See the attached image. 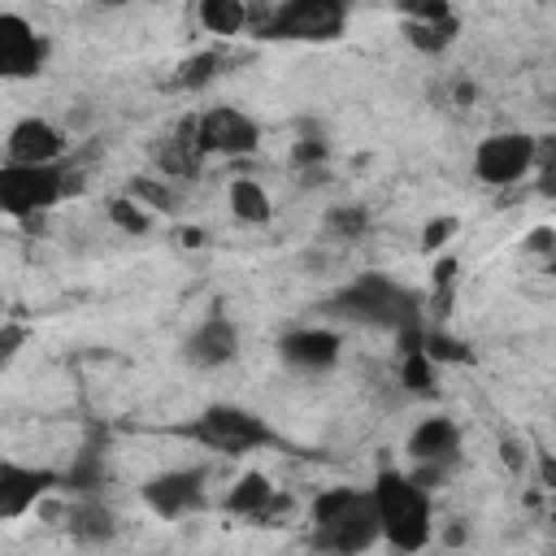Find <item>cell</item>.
<instances>
[{"mask_svg": "<svg viewBox=\"0 0 556 556\" xmlns=\"http://www.w3.org/2000/svg\"><path fill=\"white\" fill-rule=\"evenodd\" d=\"M382 539V517L374 491L330 486L313 500V547L326 552H365Z\"/></svg>", "mask_w": 556, "mask_h": 556, "instance_id": "obj_1", "label": "cell"}, {"mask_svg": "<svg viewBox=\"0 0 556 556\" xmlns=\"http://www.w3.org/2000/svg\"><path fill=\"white\" fill-rule=\"evenodd\" d=\"M330 308L348 321H361V326H378V330H408V326H421V300L417 291H408L404 282L387 278V274H361L352 278L334 300Z\"/></svg>", "mask_w": 556, "mask_h": 556, "instance_id": "obj_2", "label": "cell"}, {"mask_svg": "<svg viewBox=\"0 0 556 556\" xmlns=\"http://www.w3.org/2000/svg\"><path fill=\"white\" fill-rule=\"evenodd\" d=\"M374 500L382 517V539L395 552H417L430 543V491L400 469H382L374 478Z\"/></svg>", "mask_w": 556, "mask_h": 556, "instance_id": "obj_3", "label": "cell"}, {"mask_svg": "<svg viewBox=\"0 0 556 556\" xmlns=\"http://www.w3.org/2000/svg\"><path fill=\"white\" fill-rule=\"evenodd\" d=\"M182 434L222 456H243V452L278 443V434L265 426V417H256L252 408H239V404H208L204 413H195L187 421Z\"/></svg>", "mask_w": 556, "mask_h": 556, "instance_id": "obj_4", "label": "cell"}, {"mask_svg": "<svg viewBox=\"0 0 556 556\" xmlns=\"http://www.w3.org/2000/svg\"><path fill=\"white\" fill-rule=\"evenodd\" d=\"M348 0H278L265 22V39H300V43H330L343 35Z\"/></svg>", "mask_w": 556, "mask_h": 556, "instance_id": "obj_5", "label": "cell"}, {"mask_svg": "<svg viewBox=\"0 0 556 556\" xmlns=\"http://www.w3.org/2000/svg\"><path fill=\"white\" fill-rule=\"evenodd\" d=\"M65 191H70V178H65V169L56 161L52 165H17V161H9L0 169V208L9 217H35V213L52 208Z\"/></svg>", "mask_w": 556, "mask_h": 556, "instance_id": "obj_6", "label": "cell"}, {"mask_svg": "<svg viewBox=\"0 0 556 556\" xmlns=\"http://www.w3.org/2000/svg\"><path fill=\"white\" fill-rule=\"evenodd\" d=\"M534 156H539L534 135H526V130H500V135H486L473 148V174L486 187H513V182H521L534 169Z\"/></svg>", "mask_w": 556, "mask_h": 556, "instance_id": "obj_7", "label": "cell"}, {"mask_svg": "<svg viewBox=\"0 0 556 556\" xmlns=\"http://www.w3.org/2000/svg\"><path fill=\"white\" fill-rule=\"evenodd\" d=\"M191 130H195V143L204 156H248L261 143V126L243 109H230V104H213V109L195 113Z\"/></svg>", "mask_w": 556, "mask_h": 556, "instance_id": "obj_8", "label": "cell"}, {"mask_svg": "<svg viewBox=\"0 0 556 556\" xmlns=\"http://www.w3.org/2000/svg\"><path fill=\"white\" fill-rule=\"evenodd\" d=\"M460 452V430L452 417H426L417 421V430L408 434V456H413V478L430 491V482H439L447 473V465Z\"/></svg>", "mask_w": 556, "mask_h": 556, "instance_id": "obj_9", "label": "cell"}, {"mask_svg": "<svg viewBox=\"0 0 556 556\" xmlns=\"http://www.w3.org/2000/svg\"><path fill=\"white\" fill-rule=\"evenodd\" d=\"M143 504L156 513V517H187L195 508H204L208 500V473L204 469H165L156 478L143 482Z\"/></svg>", "mask_w": 556, "mask_h": 556, "instance_id": "obj_10", "label": "cell"}, {"mask_svg": "<svg viewBox=\"0 0 556 556\" xmlns=\"http://www.w3.org/2000/svg\"><path fill=\"white\" fill-rule=\"evenodd\" d=\"M48 61V39L22 17L4 13L0 17V74L4 78H35Z\"/></svg>", "mask_w": 556, "mask_h": 556, "instance_id": "obj_11", "label": "cell"}, {"mask_svg": "<svg viewBox=\"0 0 556 556\" xmlns=\"http://www.w3.org/2000/svg\"><path fill=\"white\" fill-rule=\"evenodd\" d=\"M61 482V473L52 469H35V465H17V460H0V521H17L26 508H35V500L43 491H52Z\"/></svg>", "mask_w": 556, "mask_h": 556, "instance_id": "obj_12", "label": "cell"}, {"mask_svg": "<svg viewBox=\"0 0 556 556\" xmlns=\"http://www.w3.org/2000/svg\"><path fill=\"white\" fill-rule=\"evenodd\" d=\"M343 352V339L326 326H304V330H291L278 339V356L291 365V369H304V374H321L339 361Z\"/></svg>", "mask_w": 556, "mask_h": 556, "instance_id": "obj_13", "label": "cell"}, {"mask_svg": "<svg viewBox=\"0 0 556 556\" xmlns=\"http://www.w3.org/2000/svg\"><path fill=\"white\" fill-rule=\"evenodd\" d=\"M235 352H239V330H235V321L222 317V313H208V317L187 334V343H182V356H187L195 369H217V365L235 361Z\"/></svg>", "mask_w": 556, "mask_h": 556, "instance_id": "obj_14", "label": "cell"}, {"mask_svg": "<svg viewBox=\"0 0 556 556\" xmlns=\"http://www.w3.org/2000/svg\"><path fill=\"white\" fill-rule=\"evenodd\" d=\"M61 152H65V135L43 117H22L4 143V156L17 165H52L61 161Z\"/></svg>", "mask_w": 556, "mask_h": 556, "instance_id": "obj_15", "label": "cell"}, {"mask_svg": "<svg viewBox=\"0 0 556 556\" xmlns=\"http://www.w3.org/2000/svg\"><path fill=\"white\" fill-rule=\"evenodd\" d=\"M222 508L235 513V517H265V513L274 508V486H269V478H265V473H243V478L230 486V495H226Z\"/></svg>", "mask_w": 556, "mask_h": 556, "instance_id": "obj_16", "label": "cell"}, {"mask_svg": "<svg viewBox=\"0 0 556 556\" xmlns=\"http://www.w3.org/2000/svg\"><path fill=\"white\" fill-rule=\"evenodd\" d=\"M195 17L208 35H239L248 26V4L243 0H195Z\"/></svg>", "mask_w": 556, "mask_h": 556, "instance_id": "obj_17", "label": "cell"}, {"mask_svg": "<svg viewBox=\"0 0 556 556\" xmlns=\"http://www.w3.org/2000/svg\"><path fill=\"white\" fill-rule=\"evenodd\" d=\"M269 195H265V187L256 182V178H235L230 182V213L239 217V222H248V226H265L269 222Z\"/></svg>", "mask_w": 556, "mask_h": 556, "instance_id": "obj_18", "label": "cell"}, {"mask_svg": "<svg viewBox=\"0 0 556 556\" xmlns=\"http://www.w3.org/2000/svg\"><path fill=\"white\" fill-rule=\"evenodd\" d=\"M70 530H74V539H83V543H104V539H113L117 521H113V513H109L100 500H83V504L74 508V517H70Z\"/></svg>", "mask_w": 556, "mask_h": 556, "instance_id": "obj_19", "label": "cell"}, {"mask_svg": "<svg viewBox=\"0 0 556 556\" xmlns=\"http://www.w3.org/2000/svg\"><path fill=\"white\" fill-rule=\"evenodd\" d=\"M404 35H408L413 48L434 56L456 39V17H447V22H404Z\"/></svg>", "mask_w": 556, "mask_h": 556, "instance_id": "obj_20", "label": "cell"}, {"mask_svg": "<svg viewBox=\"0 0 556 556\" xmlns=\"http://www.w3.org/2000/svg\"><path fill=\"white\" fill-rule=\"evenodd\" d=\"M61 482L70 486V491H96L100 482H104V465H100V456H96V447H87L83 456H78V465L70 469V473H61Z\"/></svg>", "mask_w": 556, "mask_h": 556, "instance_id": "obj_21", "label": "cell"}, {"mask_svg": "<svg viewBox=\"0 0 556 556\" xmlns=\"http://www.w3.org/2000/svg\"><path fill=\"white\" fill-rule=\"evenodd\" d=\"M430 352L426 348H417V352H404V387L408 391H430V382H434V374H430Z\"/></svg>", "mask_w": 556, "mask_h": 556, "instance_id": "obj_22", "label": "cell"}, {"mask_svg": "<svg viewBox=\"0 0 556 556\" xmlns=\"http://www.w3.org/2000/svg\"><path fill=\"white\" fill-rule=\"evenodd\" d=\"M139 208H143V204H135V200H126V195L109 200V217H113L126 235H143V230H148V217H143Z\"/></svg>", "mask_w": 556, "mask_h": 556, "instance_id": "obj_23", "label": "cell"}, {"mask_svg": "<svg viewBox=\"0 0 556 556\" xmlns=\"http://www.w3.org/2000/svg\"><path fill=\"white\" fill-rule=\"evenodd\" d=\"M400 13L408 22H447L452 17V4L447 0H400Z\"/></svg>", "mask_w": 556, "mask_h": 556, "instance_id": "obj_24", "label": "cell"}, {"mask_svg": "<svg viewBox=\"0 0 556 556\" xmlns=\"http://www.w3.org/2000/svg\"><path fill=\"white\" fill-rule=\"evenodd\" d=\"M452 235H456V217H434V222L421 230V248L434 252V248H443Z\"/></svg>", "mask_w": 556, "mask_h": 556, "instance_id": "obj_25", "label": "cell"}, {"mask_svg": "<svg viewBox=\"0 0 556 556\" xmlns=\"http://www.w3.org/2000/svg\"><path fill=\"white\" fill-rule=\"evenodd\" d=\"M452 278H456V256H443V261L434 265V291H439V300H447Z\"/></svg>", "mask_w": 556, "mask_h": 556, "instance_id": "obj_26", "label": "cell"}, {"mask_svg": "<svg viewBox=\"0 0 556 556\" xmlns=\"http://www.w3.org/2000/svg\"><path fill=\"white\" fill-rule=\"evenodd\" d=\"M330 226H334V230H348V235H356V230L365 226V213H361V208H352V213H334V217H330Z\"/></svg>", "mask_w": 556, "mask_h": 556, "instance_id": "obj_27", "label": "cell"}, {"mask_svg": "<svg viewBox=\"0 0 556 556\" xmlns=\"http://www.w3.org/2000/svg\"><path fill=\"white\" fill-rule=\"evenodd\" d=\"M26 339V330L22 326H4V334H0V348H4V365L13 361V352H17V343Z\"/></svg>", "mask_w": 556, "mask_h": 556, "instance_id": "obj_28", "label": "cell"}, {"mask_svg": "<svg viewBox=\"0 0 556 556\" xmlns=\"http://www.w3.org/2000/svg\"><path fill=\"white\" fill-rule=\"evenodd\" d=\"M539 478H543V486L556 491V456L552 452H539Z\"/></svg>", "mask_w": 556, "mask_h": 556, "instance_id": "obj_29", "label": "cell"}, {"mask_svg": "<svg viewBox=\"0 0 556 556\" xmlns=\"http://www.w3.org/2000/svg\"><path fill=\"white\" fill-rule=\"evenodd\" d=\"M100 4H122V0H100Z\"/></svg>", "mask_w": 556, "mask_h": 556, "instance_id": "obj_30", "label": "cell"}]
</instances>
